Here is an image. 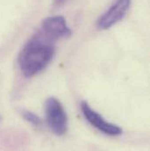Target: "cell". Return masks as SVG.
Wrapping results in <instances>:
<instances>
[{
	"label": "cell",
	"mask_w": 150,
	"mask_h": 151,
	"mask_svg": "<svg viewBox=\"0 0 150 151\" xmlns=\"http://www.w3.org/2000/svg\"><path fill=\"white\" fill-rule=\"evenodd\" d=\"M55 53L53 40L43 33L31 38L22 47L19 55V65L26 77L40 73L51 63Z\"/></svg>",
	"instance_id": "1"
},
{
	"label": "cell",
	"mask_w": 150,
	"mask_h": 151,
	"mask_svg": "<svg viewBox=\"0 0 150 151\" xmlns=\"http://www.w3.org/2000/svg\"><path fill=\"white\" fill-rule=\"evenodd\" d=\"M46 119L52 132L62 136L68 129V116L62 103L55 98L50 97L45 103Z\"/></svg>",
	"instance_id": "2"
},
{
	"label": "cell",
	"mask_w": 150,
	"mask_h": 151,
	"mask_svg": "<svg viewBox=\"0 0 150 151\" xmlns=\"http://www.w3.org/2000/svg\"><path fill=\"white\" fill-rule=\"evenodd\" d=\"M80 106L85 119L98 131L110 136H118L122 134V129L118 126L106 120L102 115L93 110L87 102H81Z\"/></svg>",
	"instance_id": "3"
},
{
	"label": "cell",
	"mask_w": 150,
	"mask_h": 151,
	"mask_svg": "<svg viewBox=\"0 0 150 151\" xmlns=\"http://www.w3.org/2000/svg\"><path fill=\"white\" fill-rule=\"evenodd\" d=\"M131 0H116L113 5L98 18L97 27L100 30L111 28L115 24L124 19L129 10Z\"/></svg>",
	"instance_id": "4"
},
{
	"label": "cell",
	"mask_w": 150,
	"mask_h": 151,
	"mask_svg": "<svg viewBox=\"0 0 150 151\" xmlns=\"http://www.w3.org/2000/svg\"><path fill=\"white\" fill-rule=\"evenodd\" d=\"M42 33L52 40L70 37L72 35L65 19L62 16H52L46 18L41 24Z\"/></svg>",
	"instance_id": "5"
},
{
	"label": "cell",
	"mask_w": 150,
	"mask_h": 151,
	"mask_svg": "<svg viewBox=\"0 0 150 151\" xmlns=\"http://www.w3.org/2000/svg\"><path fill=\"white\" fill-rule=\"evenodd\" d=\"M22 114V117L29 123H31L33 126L34 127H39L41 126L42 124V120L40 119V118L37 116L35 113H32L30 111H27V110H23L21 112Z\"/></svg>",
	"instance_id": "6"
},
{
	"label": "cell",
	"mask_w": 150,
	"mask_h": 151,
	"mask_svg": "<svg viewBox=\"0 0 150 151\" xmlns=\"http://www.w3.org/2000/svg\"><path fill=\"white\" fill-rule=\"evenodd\" d=\"M66 2L67 0H54V4L56 7H60V6H62Z\"/></svg>",
	"instance_id": "7"
},
{
	"label": "cell",
	"mask_w": 150,
	"mask_h": 151,
	"mask_svg": "<svg viewBox=\"0 0 150 151\" xmlns=\"http://www.w3.org/2000/svg\"><path fill=\"white\" fill-rule=\"evenodd\" d=\"M0 119H1V116H0Z\"/></svg>",
	"instance_id": "8"
}]
</instances>
